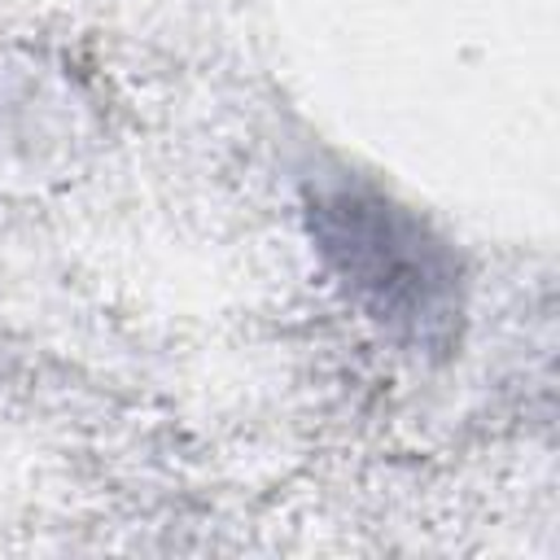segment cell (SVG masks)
Here are the masks:
<instances>
[{"label": "cell", "instance_id": "1", "mask_svg": "<svg viewBox=\"0 0 560 560\" xmlns=\"http://www.w3.org/2000/svg\"><path fill=\"white\" fill-rule=\"evenodd\" d=\"M306 223L324 262L372 319L420 346L451 341L459 262L416 214L372 188L337 184L306 201Z\"/></svg>", "mask_w": 560, "mask_h": 560}]
</instances>
